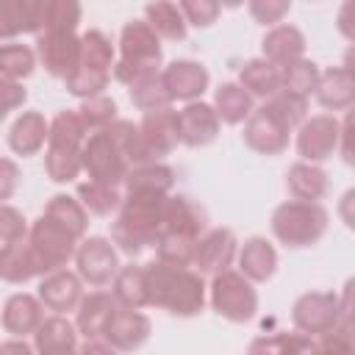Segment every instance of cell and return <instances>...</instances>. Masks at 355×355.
<instances>
[{
    "label": "cell",
    "instance_id": "1",
    "mask_svg": "<svg viewBox=\"0 0 355 355\" xmlns=\"http://www.w3.org/2000/svg\"><path fill=\"white\" fill-rule=\"evenodd\" d=\"M169 194L161 191H125L122 208L111 222V241L119 252L136 258L158 247L164 239V208Z\"/></svg>",
    "mask_w": 355,
    "mask_h": 355
},
{
    "label": "cell",
    "instance_id": "2",
    "mask_svg": "<svg viewBox=\"0 0 355 355\" xmlns=\"http://www.w3.org/2000/svg\"><path fill=\"white\" fill-rule=\"evenodd\" d=\"M150 305L169 311L172 316H197L205 305V280L191 266H172L164 261L147 263Z\"/></svg>",
    "mask_w": 355,
    "mask_h": 355
},
{
    "label": "cell",
    "instance_id": "3",
    "mask_svg": "<svg viewBox=\"0 0 355 355\" xmlns=\"http://www.w3.org/2000/svg\"><path fill=\"white\" fill-rule=\"evenodd\" d=\"M89 139L86 125L78 111H58L50 122V141L44 153L47 178L55 183H69L83 169V144Z\"/></svg>",
    "mask_w": 355,
    "mask_h": 355
},
{
    "label": "cell",
    "instance_id": "4",
    "mask_svg": "<svg viewBox=\"0 0 355 355\" xmlns=\"http://www.w3.org/2000/svg\"><path fill=\"white\" fill-rule=\"evenodd\" d=\"M161 36L147 19H130L119 33V61L114 64V78L125 86L161 72Z\"/></svg>",
    "mask_w": 355,
    "mask_h": 355
},
{
    "label": "cell",
    "instance_id": "5",
    "mask_svg": "<svg viewBox=\"0 0 355 355\" xmlns=\"http://www.w3.org/2000/svg\"><path fill=\"white\" fill-rule=\"evenodd\" d=\"M114 44L103 31H86L80 36V64L75 69L72 78H67V92L80 97V100H92L100 97L103 89L111 80V69H114Z\"/></svg>",
    "mask_w": 355,
    "mask_h": 355
},
{
    "label": "cell",
    "instance_id": "6",
    "mask_svg": "<svg viewBox=\"0 0 355 355\" xmlns=\"http://www.w3.org/2000/svg\"><path fill=\"white\" fill-rule=\"evenodd\" d=\"M327 211L319 202H300L288 200L275 208L272 214V233L280 244L291 250L313 247L324 233H327Z\"/></svg>",
    "mask_w": 355,
    "mask_h": 355
},
{
    "label": "cell",
    "instance_id": "7",
    "mask_svg": "<svg viewBox=\"0 0 355 355\" xmlns=\"http://www.w3.org/2000/svg\"><path fill=\"white\" fill-rule=\"evenodd\" d=\"M83 169H86L89 180H94V183H108V186L125 183V178L130 172V161L125 155V144H122L116 122L103 130L89 133V139L83 144Z\"/></svg>",
    "mask_w": 355,
    "mask_h": 355
},
{
    "label": "cell",
    "instance_id": "8",
    "mask_svg": "<svg viewBox=\"0 0 355 355\" xmlns=\"http://www.w3.org/2000/svg\"><path fill=\"white\" fill-rule=\"evenodd\" d=\"M25 244H28L36 277H47L53 272H61L69 263V258L78 255V239L69 236L61 225H55L44 214L31 225V233H28Z\"/></svg>",
    "mask_w": 355,
    "mask_h": 355
},
{
    "label": "cell",
    "instance_id": "9",
    "mask_svg": "<svg viewBox=\"0 0 355 355\" xmlns=\"http://www.w3.org/2000/svg\"><path fill=\"white\" fill-rule=\"evenodd\" d=\"M211 308L227 322H250L258 311V291L241 272H222L211 280Z\"/></svg>",
    "mask_w": 355,
    "mask_h": 355
},
{
    "label": "cell",
    "instance_id": "10",
    "mask_svg": "<svg viewBox=\"0 0 355 355\" xmlns=\"http://www.w3.org/2000/svg\"><path fill=\"white\" fill-rule=\"evenodd\" d=\"M291 322L305 336H324L341 324L338 297L333 291H308L297 297L291 308Z\"/></svg>",
    "mask_w": 355,
    "mask_h": 355
},
{
    "label": "cell",
    "instance_id": "11",
    "mask_svg": "<svg viewBox=\"0 0 355 355\" xmlns=\"http://www.w3.org/2000/svg\"><path fill=\"white\" fill-rule=\"evenodd\" d=\"M75 263H78V275L83 283L94 286V288H103L108 283L116 280L119 275V255L114 250V241L103 239V236H89L78 244V255H75Z\"/></svg>",
    "mask_w": 355,
    "mask_h": 355
},
{
    "label": "cell",
    "instance_id": "12",
    "mask_svg": "<svg viewBox=\"0 0 355 355\" xmlns=\"http://www.w3.org/2000/svg\"><path fill=\"white\" fill-rule=\"evenodd\" d=\"M341 141V122L333 114H316L297 130V153L308 164L327 161Z\"/></svg>",
    "mask_w": 355,
    "mask_h": 355
},
{
    "label": "cell",
    "instance_id": "13",
    "mask_svg": "<svg viewBox=\"0 0 355 355\" xmlns=\"http://www.w3.org/2000/svg\"><path fill=\"white\" fill-rule=\"evenodd\" d=\"M139 136H141L144 161L147 164H161V158H166L180 144L178 111H172V105H169V108L144 114V119L139 125Z\"/></svg>",
    "mask_w": 355,
    "mask_h": 355
},
{
    "label": "cell",
    "instance_id": "14",
    "mask_svg": "<svg viewBox=\"0 0 355 355\" xmlns=\"http://www.w3.org/2000/svg\"><path fill=\"white\" fill-rule=\"evenodd\" d=\"M244 144L261 155H280L288 147V136L291 128L263 103L261 108H255L250 114V119L244 122Z\"/></svg>",
    "mask_w": 355,
    "mask_h": 355
},
{
    "label": "cell",
    "instance_id": "15",
    "mask_svg": "<svg viewBox=\"0 0 355 355\" xmlns=\"http://www.w3.org/2000/svg\"><path fill=\"white\" fill-rule=\"evenodd\" d=\"M36 55L53 78H72L80 64V36L75 33H39Z\"/></svg>",
    "mask_w": 355,
    "mask_h": 355
},
{
    "label": "cell",
    "instance_id": "16",
    "mask_svg": "<svg viewBox=\"0 0 355 355\" xmlns=\"http://www.w3.org/2000/svg\"><path fill=\"white\" fill-rule=\"evenodd\" d=\"M205 233H208L205 208L189 194H172L164 208V236H183L200 241Z\"/></svg>",
    "mask_w": 355,
    "mask_h": 355
},
{
    "label": "cell",
    "instance_id": "17",
    "mask_svg": "<svg viewBox=\"0 0 355 355\" xmlns=\"http://www.w3.org/2000/svg\"><path fill=\"white\" fill-rule=\"evenodd\" d=\"M219 125H222V119H219L216 108L202 103V100L186 103L178 111L180 144H186V147H205V144H211L219 136Z\"/></svg>",
    "mask_w": 355,
    "mask_h": 355
},
{
    "label": "cell",
    "instance_id": "18",
    "mask_svg": "<svg viewBox=\"0 0 355 355\" xmlns=\"http://www.w3.org/2000/svg\"><path fill=\"white\" fill-rule=\"evenodd\" d=\"M236 258V236L230 227H211L200 241L194 252V266L200 275L216 277L230 269Z\"/></svg>",
    "mask_w": 355,
    "mask_h": 355
},
{
    "label": "cell",
    "instance_id": "19",
    "mask_svg": "<svg viewBox=\"0 0 355 355\" xmlns=\"http://www.w3.org/2000/svg\"><path fill=\"white\" fill-rule=\"evenodd\" d=\"M150 333H153V322L141 311H130L119 305L111 322L105 324L103 341H108L116 352H136L139 347L147 344Z\"/></svg>",
    "mask_w": 355,
    "mask_h": 355
},
{
    "label": "cell",
    "instance_id": "20",
    "mask_svg": "<svg viewBox=\"0 0 355 355\" xmlns=\"http://www.w3.org/2000/svg\"><path fill=\"white\" fill-rule=\"evenodd\" d=\"M164 83L172 94V100H186L194 103L211 83V75L202 64L189 61V58H178L169 67H164Z\"/></svg>",
    "mask_w": 355,
    "mask_h": 355
},
{
    "label": "cell",
    "instance_id": "21",
    "mask_svg": "<svg viewBox=\"0 0 355 355\" xmlns=\"http://www.w3.org/2000/svg\"><path fill=\"white\" fill-rule=\"evenodd\" d=\"M80 275H72L67 269L61 272H53L47 277L39 280V300L47 311H55V313H67V311H75L83 300V288H80Z\"/></svg>",
    "mask_w": 355,
    "mask_h": 355
},
{
    "label": "cell",
    "instance_id": "22",
    "mask_svg": "<svg viewBox=\"0 0 355 355\" xmlns=\"http://www.w3.org/2000/svg\"><path fill=\"white\" fill-rule=\"evenodd\" d=\"M44 322V305L33 294H11L3 305V327L14 338H25L36 333Z\"/></svg>",
    "mask_w": 355,
    "mask_h": 355
},
{
    "label": "cell",
    "instance_id": "23",
    "mask_svg": "<svg viewBox=\"0 0 355 355\" xmlns=\"http://www.w3.org/2000/svg\"><path fill=\"white\" fill-rule=\"evenodd\" d=\"M261 53L266 61H272L275 67H288L294 61L302 58L305 53V36L297 25H288V22H280L275 28L266 31L263 42H261Z\"/></svg>",
    "mask_w": 355,
    "mask_h": 355
},
{
    "label": "cell",
    "instance_id": "24",
    "mask_svg": "<svg viewBox=\"0 0 355 355\" xmlns=\"http://www.w3.org/2000/svg\"><path fill=\"white\" fill-rule=\"evenodd\" d=\"M119 302L114 297V291H92L80 300L78 305V316H75V327L83 338H100L105 333V324L111 322V316L116 313Z\"/></svg>",
    "mask_w": 355,
    "mask_h": 355
},
{
    "label": "cell",
    "instance_id": "25",
    "mask_svg": "<svg viewBox=\"0 0 355 355\" xmlns=\"http://www.w3.org/2000/svg\"><path fill=\"white\" fill-rule=\"evenodd\" d=\"M44 0H6L0 6V36L8 42L19 33H42Z\"/></svg>",
    "mask_w": 355,
    "mask_h": 355
},
{
    "label": "cell",
    "instance_id": "26",
    "mask_svg": "<svg viewBox=\"0 0 355 355\" xmlns=\"http://www.w3.org/2000/svg\"><path fill=\"white\" fill-rule=\"evenodd\" d=\"M50 141V122L39 111H22L8 128V147L17 155H36Z\"/></svg>",
    "mask_w": 355,
    "mask_h": 355
},
{
    "label": "cell",
    "instance_id": "27",
    "mask_svg": "<svg viewBox=\"0 0 355 355\" xmlns=\"http://www.w3.org/2000/svg\"><path fill=\"white\" fill-rule=\"evenodd\" d=\"M286 189L294 200L300 202H319L327 189H330V180H327V172L319 166V164H308V161H297L288 166L286 172Z\"/></svg>",
    "mask_w": 355,
    "mask_h": 355
},
{
    "label": "cell",
    "instance_id": "28",
    "mask_svg": "<svg viewBox=\"0 0 355 355\" xmlns=\"http://www.w3.org/2000/svg\"><path fill=\"white\" fill-rule=\"evenodd\" d=\"M316 100L327 111H349L355 105V80L344 67H330L319 78Z\"/></svg>",
    "mask_w": 355,
    "mask_h": 355
},
{
    "label": "cell",
    "instance_id": "29",
    "mask_svg": "<svg viewBox=\"0 0 355 355\" xmlns=\"http://www.w3.org/2000/svg\"><path fill=\"white\" fill-rule=\"evenodd\" d=\"M239 266H241V275L247 280L263 283L277 269V250L272 247V241H266L261 236H252V239L244 241V247L239 252Z\"/></svg>",
    "mask_w": 355,
    "mask_h": 355
},
{
    "label": "cell",
    "instance_id": "30",
    "mask_svg": "<svg viewBox=\"0 0 355 355\" xmlns=\"http://www.w3.org/2000/svg\"><path fill=\"white\" fill-rule=\"evenodd\" d=\"M239 83L252 94V97H263V103L269 97H275L277 92H283V69L275 67L266 58H250L241 72H239Z\"/></svg>",
    "mask_w": 355,
    "mask_h": 355
},
{
    "label": "cell",
    "instance_id": "31",
    "mask_svg": "<svg viewBox=\"0 0 355 355\" xmlns=\"http://www.w3.org/2000/svg\"><path fill=\"white\" fill-rule=\"evenodd\" d=\"M116 302L122 308H130V311H139L144 305H150V291H147V266H139V263H128L119 269L114 286H111Z\"/></svg>",
    "mask_w": 355,
    "mask_h": 355
},
{
    "label": "cell",
    "instance_id": "32",
    "mask_svg": "<svg viewBox=\"0 0 355 355\" xmlns=\"http://www.w3.org/2000/svg\"><path fill=\"white\" fill-rule=\"evenodd\" d=\"M44 216L53 219L55 225H61L69 236H75L78 241L86 236V227H89V211L83 208L80 200L69 197V194H55L50 197L47 208H44Z\"/></svg>",
    "mask_w": 355,
    "mask_h": 355
},
{
    "label": "cell",
    "instance_id": "33",
    "mask_svg": "<svg viewBox=\"0 0 355 355\" xmlns=\"http://www.w3.org/2000/svg\"><path fill=\"white\" fill-rule=\"evenodd\" d=\"M214 108H216L219 119L227 122V125H239V122L250 119V114L255 111L252 108V94L241 83H222L214 92Z\"/></svg>",
    "mask_w": 355,
    "mask_h": 355
},
{
    "label": "cell",
    "instance_id": "34",
    "mask_svg": "<svg viewBox=\"0 0 355 355\" xmlns=\"http://www.w3.org/2000/svg\"><path fill=\"white\" fill-rule=\"evenodd\" d=\"M247 355H316V341L305 333H275L255 338Z\"/></svg>",
    "mask_w": 355,
    "mask_h": 355
},
{
    "label": "cell",
    "instance_id": "35",
    "mask_svg": "<svg viewBox=\"0 0 355 355\" xmlns=\"http://www.w3.org/2000/svg\"><path fill=\"white\" fill-rule=\"evenodd\" d=\"M144 19L150 22V28L169 42H183L186 39V17L180 11V6L175 3H150L144 6Z\"/></svg>",
    "mask_w": 355,
    "mask_h": 355
},
{
    "label": "cell",
    "instance_id": "36",
    "mask_svg": "<svg viewBox=\"0 0 355 355\" xmlns=\"http://www.w3.org/2000/svg\"><path fill=\"white\" fill-rule=\"evenodd\" d=\"M128 92H130V103L144 114H153V111L172 105V94L164 83V72H155V75L136 80L133 86H128Z\"/></svg>",
    "mask_w": 355,
    "mask_h": 355
},
{
    "label": "cell",
    "instance_id": "37",
    "mask_svg": "<svg viewBox=\"0 0 355 355\" xmlns=\"http://www.w3.org/2000/svg\"><path fill=\"white\" fill-rule=\"evenodd\" d=\"M78 200L83 202V208L94 216H111L114 211L122 208L125 194L119 191V186H108V183H94L86 180L78 186Z\"/></svg>",
    "mask_w": 355,
    "mask_h": 355
},
{
    "label": "cell",
    "instance_id": "38",
    "mask_svg": "<svg viewBox=\"0 0 355 355\" xmlns=\"http://www.w3.org/2000/svg\"><path fill=\"white\" fill-rule=\"evenodd\" d=\"M122 186H125V191H161V194H169L172 186H175V172L166 164L133 166Z\"/></svg>",
    "mask_w": 355,
    "mask_h": 355
},
{
    "label": "cell",
    "instance_id": "39",
    "mask_svg": "<svg viewBox=\"0 0 355 355\" xmlns=\"http://www.w3.org/2000/svg\"><path fill=\"white\" fill-rule=\"evenodd\" d=\"M80 14L83 8L75 0H44L42 33H75Z\"/></svg>",
    "mask_w": 355,
    "mask_h": 355
},
{
    "label": "cell",
    "instance_id": "40",
    "mask_svg": "<svg viewBox=\"0 0 355 355\" xmlns=\"http://www.w3.org/2000/svg\"><path fill=\"white\" fill-rule=\"evenodd\" d=\"M33 344H36V352L58 349V347H78V327L69 319H64L61 313L47 316L42 322V327L33 333Z\"/></svg>",
    "mask_w": 355,
    "mask_h": 355
},
{
    "label": "cell",
    "instance_id": "41",
    "mask_svg": "<svg viewBox=\"0 0 355 355\" xmlns=\"http://www.w3.org/2000/svg\"><path fill=\"white\" fill-rule=\"evenodd\" d=\"M36 69V50L28 44L6 42L0 47V75L3 80H22Z\"/></svg>",
    "mask_w": 355,
    "mask_h": 355
},
{
    "label": "cell",
    "instance_id": "42",
    "mask_svg": "<svg viewBox=\"0 0 355 355\" xmlns=\"http://www.w3.org/2000/svg\"><path fill=\"white\" fill-rule=\"evenodd\" d=\"M319 78H322V69L308 58H300V61L283 67V89L291 94H300V97H308L311 92L316 94Z\"/></svg>",
    "mask_w": 355,
    "mask_h": 355
},
{
    "label": "cell",
    "instance_id": "43",
    "mask_svg": "<svg viewBox=\"0 0 355 355\" xmlns=\"http://www.w3.org/2000/svg\"><path fill=\"white\" fill-rule=\"evenodd\" d=\"M75 111H78V116H80V122L86 125L89 133L103 130V128H108V125L116 122V103L111 97H105V94L92 97V100H83Z\"/></svg>",
    "mask_w": 355,
    "mask_h": 355
},
{
    "label": "cell",
    "instance_id": "44",
    "mask_svg": "<svg viewBox=\"0 0 355 355\" xmlns=\"http://www.w3.org/2000/svg\"><path fill=\"white\" fill-rule=\"evenodd\" d=\"M266 105L294 130L300 128L305 119H308V97H300V94H291V92H277L275 97L266 100Z\"/></svg>",
    "mask_w": 355,
    "mask_h": 355
},
{
    "label": "cell",
    "instance_id": "45",
    "mask_svg": "<svg viewBox=\"0 0 355 355\" xmlns=\"http://www.w3.org/2000/svg\"><path fill=\"white\" fill-rule=\"evenodd\" d=\"M28 233L31 227L25 225V216L14 205H3L0 208V255L14 250L19 241H25Z\"/></svg>",
    "mask_w": 355,
    "mask_h": 355
},
{
    "label": "cell",
    "instance_id": "46",
    "mask_svg": "<svg viewBox=\"0 0 355 355\" xmlns=\"http://www.w3.org/2000/svg\"><path fill=\"white\" fill-rule=\"evenodd\" d=\"M158 261L172 263V266H194V252H197V241L183 239V236H164L155 247Z\"/></svg>",
    "mask_w": 355,
    "mask_h": 355
},
{
    "label": "cell",
    "instance_id": "47",
    "mask_svg": "<svg viewBox=\"0 0 355 355\" xmlns=\"http://www.w3.org/2000/svg\"><path fill=\"white\" fill-rule=\"evenodd\" d=\"M316 355H355V336L347 327H336L316 341Z\"/></svg>",
    "mask_w": 355,
    "mask_h": 355
},
{
    "label": "cell",
    "instance_id": "48",
    "mask_svg": "<svg viewBox=\"0 0 355 355\" xmlns=\"http://www.w3.org/2000/svg\"><path fill=\"white\" fill-rule=\"evenodd\" d=\"M178 6L183 11L186 22L194 25V28H208L219 17V3H211V0H183Z\"/></svg>",
    "mask_w": 355,
    "mask_h": 355
},
{
    "label": "cell",
    "instance_id": "49",
    "mask_svg": "<svg viewBox=\"0 0 355 355\" xmlns=\"http://www.w3.org/2000/svg\"><path fill=\"white\" fill-rule=\"evenodd\" d=\"M247 8H250V14L258 25H272L275 28L291 11V3H286V0H252Z\"/></svg>",
    "mask_w": 355,
    "mask_h": 355
},
{
    "label": "cell",
    "instance_id": "50",
    "mask_svg": "<svg viewBox=\"0 0 355 355\" xmlns=\"http://www.w3.org/2000/svg\"><path fill=\"white\" fill-rule=\"evenodd\" d=\"M341 158L347 166L355 169V105L344 114V122H341Z\"/></svg>",
    "mask_w": 355,
    "mask_h": 355
},
{
    "label": "cell",
    "instance_id": "51",
    "mask_svg": "<svg viewBox=\"0 0 355 355\" xmlns=\"http://www.w3.org/2000/svg\"><path fill=\"white\" fill-rule=\"evenodd\" d=\"M0 92H3V111L0 114H11L28 97V92H25V86L19 80H0Z\"/></svg>",
    "mask_w": 355,
    "mask_h": 355
},
{
    "label": "cell",
    "instance_id": "52",
    "mask_svg": "<svg viewBox=\"0 0 355 355\" xmlns=\"http://www.w3.org/2000/svg\"><path fill=\"white\" fill-rule=\"evenodd\" d=\"M336 25H338V33L355 44V0H347L341 3L338 14H336Z\"/></svg>",
    "mask_w": 355,
    "mask_h": 355
},
{
    "label": "cell",
    "instance_id": "53",
    "mask_svg": "<svg viewBox=\"0 0 355 355\" xmlns=\"http://www.w3.org/2000/svg\"><path fill=\"white\" fill-rule=\"evenodd\" d=\"M338 216H341V222H344L349 230H355V186L347 189L344 197L338 200Z\"/></svg>",
    "mask_w": 355,
    "mask_h": 355
},
{
    "label": "cell",
    "instance_id": "54",
    "mask_svg": "<svg viewBox=\"0 0 355 355\" xmlns=\"http://www.w3.org/2000/svg\"><path fill=\"white\" fill-rule=\"evenodd\" d=\"M3 186H0V197L3 200H8L11 197V191H14V183H17V166H14V161L11 158H3Z\"/></svg>",
    "mask_w": 355,
    "mask_h": 355
},
{
    "label": "cell",
    "instance_id": "55",
    "mask_svg": "<svg viewBox=\"0 0 355 355\" xmlns=\"http://www.w3.org/2000/svg\"><path fill=\"white\" fill-rule=\"evenodd\" d=\"M78 355H116V349H114L108 341H100V338H86V341L78 347Z\"/></svg>",
    "mask_w": 355,
    "mask_h": 355
},
{
    "label": "cell",
    "instance_id": "56",
    "mask_svg": "<svg viewBox=\"0 0 355 355\" xmlns=\"http://www.w3.org/2000/svg\"><path fill=\"white\" fill-rule=\"evenodd\" d=\"M0 355H33V347L25 338H6L0 344Z\"/></svg>",
    "mask_w": 355,
    "mask_h": 355
},
{
    "label": "cell",
    "instance_id": "57",
    "mask_svg": "<svg viewBox=\"0 0 355 355\" xmlns=\"http://www.w3.org/2000/svg\"><path fill=\"white\" fill-rule=\"evenodd\" d=\"M347 72H349V78L355 80V44H349L347 47V53H344V64H341Z\"/></svg>",
    "mask_w": 355,
    "mask_h": 355
},
{
    "label": "cell",
    "instance_id": "58",
    "mask_svg": "<svg viewBox=\"0 0 355 355\" xmlns=\"http://www.w3.org/2000/svg\"><path fill=\"white\" fill-rule=\"evenodd\" d=\"M39 355H78V347H58V349H42Z\"/></svg>",
    "mask_w": 355,
    "mask_h": 355
},
{
    "label": "cell",
    "instance_id": "59",
    "mask_svg": "<svg viewBox=\"0 0 355 355\" xmlns=\"http://www.w3.org/2000/svg\"><path fill=\"white\" fill-rule=\"evenodd\" d=\"M347 330H349V333H352V336H355V319H352V322H349V324H347Z\"/></svg>",
    "mask_w": 355,
    "mask_h": 355
}]
</instances>
